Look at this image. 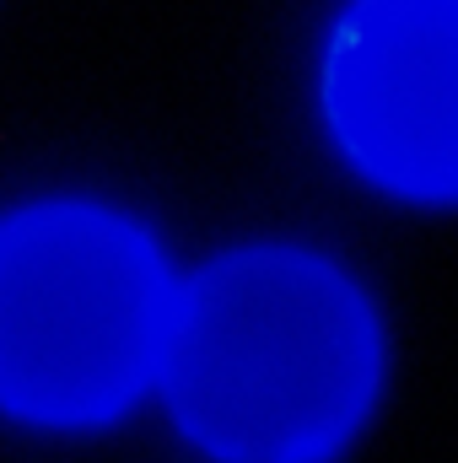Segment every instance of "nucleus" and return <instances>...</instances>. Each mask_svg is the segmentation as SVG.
Masks as SVG:
<instances>
[{"mask_svg":"<svg viewBox=\"0 0 458 463\" xmlns=\"http://www.w3.org/2000/svg\"><path fill=\"white\" fill-rule=\"evenodd\" d=\"M173 291L151 237L98 205L0 222V404L49 426L119 415L162 366Z\"/></svg>","mask_w":458,"mask_h":463,"instance_id":"f03ea898","label":"nucleus"},{"mask_svg":"<svg viewBox=\"0 0 458 463\" xmlns=\"http://www.w3.org/2000/svg\"><path fill=\"white\" fill-rule=\"evenodd\" d=\"M324 98L361 173L415 200H458V0H356Z\"/></svg>","mask_w":458,"mask_h":463,"instance_id":"7ed1b4c3","label":"nucleus"},{"mask_svg":"<svg viewBox=\"0 0 458 463\" xmlns=\"http://www.w3.org/2000/svg\"><path fill=\"white\" fill-rule=\"evenodd\" d=\"M162 383L178 426L227 463H319L377 388V324L324 259L253 248L173 307Z\"/></svg>","mask_w":458,"mask_h":463,"instance_id":"f257e3e1","label":"nucleus"}]
</instances>
